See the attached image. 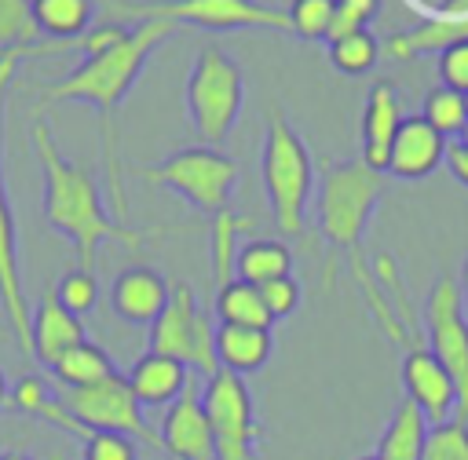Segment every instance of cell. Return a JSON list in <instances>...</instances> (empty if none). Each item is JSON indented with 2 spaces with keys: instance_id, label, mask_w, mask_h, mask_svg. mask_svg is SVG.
I'll return each instance as SVG.
<instances>
[{
  "instance_id": "19",
  "label": "cell",
  "mask_w": 468,
  "mask_h": 460,
  "mask_svg": "<svg viewBox=\"0 0 468 460\" xmlns=\"http://www.w3.org/2000/svg\"><path fill=\"white\" fill-rule=\"evenodd\" d=\"M402 124V102H399V91L391 84H373L369 95H366V106H362V164H369L373 172H384L388 164V150H391V139Z\"/></svg>"
},
{
  "instance_id": "37",
  "label": "cell",
  "mask_w": 468,
  "mask_h": 460,
  "mask_svg": "<svg viewBox=\"0 0 468 460\" xmlns=\"http://www.w3.org/2000/svg\"><path fill=\"white\" fill-rule=\"evenodd\" d=\"M128 37V29L117 22V18H110V22H99V26H91L88 33H84V40H80V51H84V58L88 55H99V51H110L113 44H121Z\"/></svg>"
},
{
  "instance_id": "12",
  "label": "cell",
  "mask_w": 468,
  "mask_h": 460,
  "mask_svg": "<svg viewBox=\"0 0 468 460\" xmlns=\"http://www.w3.org/2000/svg\"><path fill=\"white\" fill-rule=\"evenodd\" d=\"M201 402L212 423L216 460H256L260 427H256L252 394L245 387V376L230 369H216L201 387Z\"/></svg>"
},
{
  "instance_id": "39",
  "label": "cell",
  "mask_w": 468,
  "mask_h": 460,
  "mask_svg": "<svg viewBox=\"0 0 468 460\" xmlns=\"http://www.w3.org/2000/svg\"><path fill=\"white\" fill-rule=\"evenodd\" d=\"M446 168H450V175L461 183V186H468V150L464 146H446V161H442Z\"/></svg>"
},
{
  "instance_id": "31",
  "label": "cell",
  "mask_w": 468,
  "mask_h": 460,
  "mask_svg": "<svg viewBox=\"0 0 468 460\" xmlns=\"http://www.w3.org/2000/svg\"><path fill=\"white\" fill-rule=\"evenodd\" d=\"M333 7H336V0H292L285 7L289 33H296L300 40H325L329 22H333Z\"/></svg>"
},
{
  "instance_id": "7",
  "label": "cell",
  "mask_w": 468,
  "mask_h": 460,
  "mask_svg": "<svg viewBox=\"0 0 468 460\" xmlns=\"http://www.w3.org/2000/svg\"><path fill=\"white\" fill-rule=\"evenodd\" d=\"M113 18H135V22H190L205 29H289V18L282 7L260 4V0H110Z\"/></svg>"
},
{
  "instance_id": "30",
  "label": "cell",
  "mask_w": 468,
  "mask_h": 460,
  "mask_svg": "<svg viewBox=\"0 0 468 460\" xmlns=\"http://www.w3.org/2000/svg\"><path fill=\"white\" fill-rule=\"evenodd\" d=\"M37 22L29 0H0V47L4 51H33L29 44L37 40Z\"/></svg>"
},
{
  "instance_id": "8",
  "label": "cell",
  "mask_w": 468,
  "mask_h": 460,
  "mask_svg": "<svg viewBox=\"0 0 468 460\" xmlns=\"http://www.w3.org/2000/svg\"><path fill=\"white\" fill-rule=\"evenodd\" d=\"M22 55H33V51H15L0 62V307H4L7 332L15 336L18 350L26 358H33V340H29L33 310L26 299L22 259H18V226H15V212H11V197H7V175H4V95H7V84H11Z\"/></svg>"
},
{
  "instance_id": "45",
  "label": "cell",
  "mask_w": 468,
  "mask_h": 460,
  "mask_svg": "<svg viewBox=\"0 0 468 460\" xmlns=\"http://www.w3.org/2000/svg\"><path fill=\"white\" fill-rule=\"evenodd\" d=\"M457 146H464V150H468V124H464V131L457 135Z\"/></svg>"
},
{
  "instance_id": "25",
  "label": "cell",
  "mask_w": 468,
  "mask_h": 460,
  "mask_svg": "<svg viewBox=\"0 0 468 460\" xmlns=\"http://www.w3.org/2000/svg\"><path fill=\"white\" fill-rule=\"evenodd\" d=\"M252 230V219L249 215H238L230 208L216 212L212 223H208V252H212V281L216 288L234 281V259H238V237Z\"/></svg>"
},
{
  "instance_id": "14",
  "label": "cell",
  "mask_w": 468,
  "mask_h": 460,
  "mask_svg": "<svg viewBox=\"0 0 468 460\" xmlns=\"http://www.w3.org/2000/svg\"><path fill=\"white\" fill-rule=\"evenodd\" d=\"M402 391L424 413V420L431 427L457 416V387H453V376L446 372V365L424 343L402 350Z\"/></svg>"
},
{
  "instance_id": "13",
  "label": "cell",
  "mask_w": 468,
  "mask_h": 460,
  "mask_svg": "<svg viewBox=\"0 0 468 460\" xmlns=\"http://www.w3.org/2000/svg\"><path fill=\"white\" fill-rule=\"evenodd\" d=\"M157 438H161L165 460H216V438H212V423L205 416L197 376H190L183 394L165 409Z\"/></svg>"
},
{
  "instance_id": "15",
  "label": "cell",
  "mask_w": 468,
  "mask_h": 460,
  "mask_svg": "<svg viewBox=\"0 0 468 460\" xmlns=\"http://www.w3.org/2000/svg\"><path fill=\"white\" fill-rule=\"evenodd\" d=\"M461 40H468V0H442L417 26L388 37L380 44V51L395 62H410L420 55H442L446 47H453Z\"/></svg>"
},
{
  "instance_id": "22",
  "label": "cell",
  "mask_w": 468,
  "mask_h": 460,
  "mask_svg": "<svg viewBox=\"0 0 468 460\" xmlns=\"http://www.w3.org/2000/svg\"><path fill=\"white\" fill-rule=\"evenodd\" d=\"M428 431L431 423L424 420V413L402 398L377 442V460H424V445H428Z\"/></svg>"
},
{
  "instance_id": "24",
  "label": "cell",
  "mask_w": 468,
  "mask_h": 460,
  "mask_svg": "<svg viewBox=\"0 0 468 460\" xmlns=\"http://www.w3.org/2000/svg\"><path fill=\"white\" fill-rule=\"evenodd\" d=\"M113 372H117V369H113L110 354H106L99 343H91V340L69 347V350L51 365V376L62 383V391L91 387V383H99V380H106V376H113Z\"/></svg>"
},
{
  "instance_id": "36",
  "label": "cell",
  "mask_w": 468,
  "mask_h": 460,
  "mask_svg": "<svg viewBox=\"0 0 468 460\" xmlns=\"http://www.w3.org/2000/svg\"><path fill=\"white\" fill-rule=\"evenodd\" d=\"M439 77L446 88L468 95V40H461L439 55Z\"/></svg>"
},
{
  "instance_id": "17",
  "label": "cell",
  "mask_w": 468,
  "mask_h": 460,
  "mask_svg": "<svg viewBox=\"0 0 468 460\" xmlns=\"http://www.w3.org/2000/svg\"><path fill=\"white\" fill-rule=\"evenodd\" d=\"M446 161V139L424 117H402L391 150H388V175L399 179H424Z\"/></svg>"
},
{
  "instance_id": "16",
  "label": "cell",
  "mask_w": 468,
  "mask_h": 460,
  "mask_svg": "<svg viewBox=\"0 0 468 460\" xmlns=\"http://www.w3.org/2000/svg\"><path fill=\"white\" fill-rule=\"evenodd\" d=\"M29 340H33V358L40 365H55L69 347L84 343L88 332H84V318L69 314L58 296H55V285H48L33 307V318H29Z\"/></svg>"
},
{
  "instance_id": "34",
  "label": "cell",
  "mask_w": 468,
  "mask_h": 460,
  "mask_svg": "<svg viewBox=\"0 0 468 460\" xmlns=\"http://www.w3.org/2000/svg\"><path fill=\"white\" fill-rule=\"evenodd\" d=\"M80 456L84 460H139V449L132 438L113 434V431H91L80 442Z\"/></svg>"
},
{
  "instance_id": "4",
  "label": "cell",
  "mask_w": 468,
  "mask_h": 460,
  "mask_svg": "<svg viewBox=\"0 0 468 460\" xmlns=\"http://www.w3.org/2000/svg\"><path fill=\"white\" fill-rule=\"evenodd\" d=\"M260 172H263V190H267V204L278 230L292 237L303 234L307 204L314 193V161L303 139L296 135V128L278 110L267 120Z\"/></svg>"
},
{
  "instance_id": "27",
  "label": "cell",
  "mask_w": 468,
  "mask_h": 460,
  "mask_svg": "<svg viewBox=\"0 0 468 460\" xmlns=\"http://www.w3.org/2000/svg\"><path fill=\"white\" fill-rule=\"evenodd\" d=\"M37 29L69 40L91 29V0H29Z\"/></svg>"
},
{
  "instance_id": "23",
  "label": "cell",
  "mask_w": 468,
  "mask_h": 460,
  "mask_svg": "<svg viewBox=\"0 0 468 460\" xmlns=\"http://www.w3.org/2000/svg\"><path fill=\"white\" fill-rule=\"evenodd\" d=\"M292 274V252L285 241L278 237H256V241H245L238 248V259H234V277L238 281H249V285H267L274 277H285Z\"/></svg>"
},
{
  "instance_id": "21",
  "label": "cell",
  "mask_w": 468,
  "mask_h": 460,
  "mask_svg": "<svg viewBox=\"0 0 468 460\" xmlns=\"http://www.w3.org/2000/svg\"><path fill=\"white\" fill-rule=\"evenodd\" d=\"M216 365L230 369L238 376L260 372L271 358V329H249V325H216L212 336Z\"/></svg>"
},
{
  "instance_id": "10",
  "label": "cell",
  "mask_w": 468,
  "mask_h": 460,
  "mask_svg": "<svg viewBox=\"0 0 468 460\" xmlns=\"http://www.w3.org/2000/svg\"><path fill=\"white\" fill-rule=\"evenodd\" d=\"M58 402L91 431H113V434H124L132 438L135 445H146L154 453H161V438H157V427L146 423L143 416V405L135 402L128 380L121 372L91 383V387H77V391H62Z\"/></svg>"
},
{
  "instance_id": "6",
  "label": "cell",
  "mask_w": 468,
  "mask_h": 460,
  "mask_svg": "<svg viewBox=\"0 0 468 460\" xmlns=\"http://www.w3.org/2000/svg\"><path fill=\"white\" fill-rule=\"evenodd\" d=\"M135 175L146 179V183H157V186H165L172 193H179L197 212L216 215L230 201V190L238 183V164H234V157H227L216 146L201 142V146H183V150L168 153L157 164L135 168Z\"/></svg>"
},
{
  "instance_id": "11",
  "label": "cell",
  "mask_w": 468,
  "mask_h": 460,
  "mask_svg": "<svg viewBox=\"0 0 468 460\" xmlns=\"http://www.w3.org/2000/svg\"><path fill=\"white\" fill-rule=\"evenodd\" d=\"M424 325H428V350L446 365L457 387V416L468 423V318L461 285L453 277H435L428 299H424Z\"/></svg>"
},
{
  "instance_id": "20",
  "label": "cell",
  "mask_w": 468,
  "mask_h": 460,
  "mask_svg": "<svg viewBox=\"0 0 468 460\" xmlns=\"http://www.w3.org/2000/svg\"><path fill=\"white\" fill-rule=\"evenodd\" d=\"M124 380H128V387H132V394H135V402L143 409H161V405L168 409L183 394V387L190 380V369L183 361H176V358L146 350V354H139L132 361Z\"/></svg>"
},
{
  "instance_id": "5",
  "label": "cell",
  "mask_w": 468,
  "mask_h": 460,
  "mask_svg": "<svg viewBox=\"0 0 468 460\" xmlns=\"http://www.w3.org/2000/svg\"><path fill=\"white\" fill-rule=\"evenodd\" d=\"M245 99L241 69L219 47H201L186 77V113L205 146H216L238 124Z\"/></svg>"
},
{
  "instance_id": "46",
  "label": "cell",
  "mask_w": 468,
  "mask_h": 460,
  "mask_svg": "<svg viewBox=\"0 0 468 460\" xmlns=\"http://www.w3.org/2000/svg\"><path fill=\"white\" fill-rule=\"evenodd\" d=\"M358 460H377V456H358Z\"/></svg>"
},
{
  "instance_id": "40",
  "label": "cell",
  "mask_w": 468,
  "mask_h": 460,
  "mask_svg": "<svg viewBox=\"0 0 468 460\" xmlns=\"http://www.w3.org/2000/svg\"><path fill=\"white\" fill-rule=\"evenodd\" d=\"M336 4H340V7H347V11H355V15H358V18H366V22L380 11V0H336Z\"/></svg>"
},
{
  "instance_id": "41",
  "label": "cell",
  "mask_w": 468,
  "mask_h": 460,
  "mask_svg": "<svg viewBox=\"0 0 468 460\" xmlns=\"http://www.w3.org/2000/svg\"><path fill=\"white\" fill-rule=\"evenodd\" d=\"M0 460H62L58 453H51V456H29V453H0Z\"/></svg>"
},
{
  "instance_id": "3",
  "label": "cell",
  "mask_w": 468,
  "mask_h": 460,
  "mask_svg": "<svg viewBox=\"0 0 468 460\" xmlns=\"http://www.w3.org/2000/svg\"><path fill=\"white\" fill-rule=\"evenodd\" d=\"M380 193H384V172H373L362 161H333L322 168L318 201H314L318 230L333 248V256L344 252L351 259V270H362L358 245L373 208L380 204Z\"/></svg>"
},
{
  "instance_id": "47",
  "label": "cell",
  "mask_w": 468,
  "mask_h": 460,
  "mask_svg": "<svg viewBox=\"0 0 468 460\" xmlns=\"http://www.w3.org/2000/svg\"><path fill=\"white\" fill-rule=\"evenodd\" d=\"M464 102H468V95H464Z\"/></svg>"
},
{
  "instance_id": "42",
  "label": "cell",
  "mask_w": 468,
  "mask_h": 460,
  "mask_svg": "<svg viewBox=\"0 0 468 460\" xmlns=\"http://www.w3.org/2000/svg\"><path fill=\"white\" fill-rule=\"evenodd\" d=\"M461 299H464V318H468V259H464V270H461Z\"/></svg>"
},
{
  "instance_id": "26",
  "label": "cell",
  "mask_w": 468,
  "mask_h": 460,
  "mask_svg": "<svg viewBox=\"0 0 468 460\" xmlns=\"http://www.w3.org/2000/svg\"><path fill=\"white\" fill-rule=\"evenodd\" d=\"M216 318L219 325H249V329H271V314L263 307V296L249 281H227L216 288Z\"/></svg>"
},
{
  "instance_id": "32",
  "label": "cell",
  "mask_w": 468,
  "mask_h": 460,
  "mask_svg": "<svg viewBox=\"0 0 468 460\" xmlns=\"http://www.w3.org/2000/svg\"><path fill=\"white\" fill-rule=\"evenodd\" d=\"M55 296H58V303H62L69 314L84 318V314L95 307V299H99V285H95V274H88V270L73 267L69 274H62V277L55 281Z\"/></svg>"
},
{
  "instance_id": "28",
  "label": "cell",
  "mask_w": 468,
  "mask_h": 460,
  "mask_svg": "<svg viewBox=\"0 0 468 460\" xmlns=\"http://www.w3.org/2000/svg\"><path fill=\"white\" fill-rule=\"evenodd\" d=\"M380 58V40L369 33V29H358L351 37H340V40H329V62L347 73V77H358V73H369Z\"/></svg>"
},
{
  "instance_id": "44",
  "label": "cell",
  "mask_w": 468,
  "mask_h": 460,
  "mask_svg": "<svg viewBox=\"0 0 468 460\" xmlns=\"http://www.w3.org/2000/svg\"><path fill=\"white\" fill-rule=\"evenodd\" d=\"M11 402V387H7V380H4V372H0V409Z\"/></svg>"
},
{
  "instance_id": "2",
  "label": "cell",
  "mask_w": 468,
  "mask_h": 460,
  "mask_svg": "<svg viewBox=\"0 0 468 460\" xmlns=\"http://www.w3.org/2000/svg\"><path fill=\"white\" fill-rule=\"evenodd\" d=\"M172 33H176V26H168V22H135L121 44H113L110 51L88 55L77 69H69L62 80H55L40 91L44 102H88V106L99 110L106 193H110L113 212H117L121 223L128 215V197H124V186H121V161H117V110H121L124 95L132 91L146 58Z\"/></svg>"
},
{
  "instance_id": "33",
  "label": "cell",
  "mask_w": 468,
  "mask_h": 460,
  "mask_svg": "<svg viewBox=\"0 0 468 460\" xmlns=\"http://www.w3.org/2000/svg\"><path fill=\"white\" fill-rule=\"evenodd\" d=\"M424 460H468V423L446 420L428 431Z\"/></svg>"
},
{
  "instance_id": "38",
  "label": "cell",
  "mask_w": 468,
  "mask_h": 460,
  "mask_svg": "<svg viewBox=\"0 0 468 460\" xmlns=\"http://www.w3.org/2000/svg\"><path fill=\"white\" fill-rule=\"evenodd\" d=\"M358 29H366V18H358L355 11H347V7H333V22H329V33H325V40H340V37H351V33H358Z\"/></svg>"
},
{
  "instance_id": "35",
  "label": "cell",
  "mask_w": 468,
  "mask_h": 460,
  "mask_svg": "<svg viewBox=\"0 0 468 460\" xmlns=\"http://www.w3.org/2000/svg\"><path fill=\"white\" fill-rule=\"evenodd\" d=\"M260 296H263V307H267L271 321H282V318H289V314L300 307V285H296L292 274L260 285Z\"/></svg>"
},
{
  "instance_id": "18",
  "label": "cell",
  "mask_w": 468,
  "mask_h": 460,
  "mask_svg": "<svg viewBox=\"0 0 468 460\" xmlns=\"http://www.w3.org/2000/svg\"><path fill=\"white\" fill-rule=\"evenodd\" d=\"M168 296H172V285L154 267H128L117 274L110 288L113 314L132 325H154L168 307Z\"/></svg>"
},
{
  "instance_id": "9",
  "label": "cell",
  "mask_w": 468,
  "mask_h": 460,
  "mask_svg": "<svg viewBox=\"0 0 468 460\" xmlns=\"http://www.w3.org/2000/svg\"><path fill=\"white\" fill-rule=\"evenodd\" d=\"M212 336H216V325L197 307L194 288L183 285V281L172 285L168 307L150 325V350L154 354H165V358H176L190 372H201L208 380L219 369L216 365V350H212Z\"/></svg>"
},
{
  "instance_id": "1",
  "label": "cell",
  "mask_w": 468,
  "mask_h": 460,
  "mask_svg": "<svg viewBox=\"0 0 468 460\" xmlns=\"http://www.w3.org/2000/svg\"><path fill=\"white\" fill-rule=\"evenodd\" d=\"M33 150L44 168V219L51 230L66 234L77 248V267L95 274L99 245L117 241L124 248H143L150 237H161L165 226H124L102 201L99 179L77 161L62 157L44 117L33 120Z\"/></svg>"
},
{
  "instance_id": "43",
  "label": "cell",
  "mask_w": 468,
  "mask_h": 460,
  "mask_svg": "<svg viewBox=\"0 0 468 460\" xmlns=\"http://www.w3.org/2000/svg\"><path fill=\"white\" fill-rule=\"evenodd\" d=\"M51 51H58V47H51V44H40V47H33V55H51ZM7 55H15V51H4V47H0V62H4Z\"/></svg>"
},
{
  "instance_id": "29",
  "label": "cell",
  "mask_w": 468,
  "mask_h": 460,
  "mask_svg": "<svg viewBox=\"0 0 468 460\" xmlns=\"http://www.w3.org/2000/svg\"><path fill=\"white\" fill-rule=\"evenodd\" d=\"M420 117H424L442 139H450V135H461V131H464V124H468V102H464L461 91L439 84V88L428 91Z\"/></svg>"
}]
</instances>
